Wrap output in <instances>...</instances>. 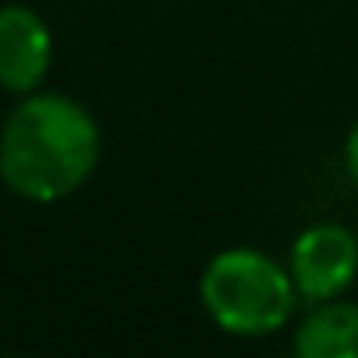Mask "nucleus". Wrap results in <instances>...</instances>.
<instances>
[{
  "label": "nucleus",
  "instance_id": "423d86ee",
  "mask_svg": "<svg viewBox=\"0 0 358 358\" xmlns=\"http://www.w3.org/2000/svg\"><path fill=\"white\" fill-rule=\"evenodd\" d=\"M347 173L358 185V124L350 127V135H347Z\"/></svg>",
  "mask_w": 358,
  "mask_h": 358
},
{
  "label": "nucleus",
  "instance_id": "20e7f679",
  "mask_svg": "<svg viewBox=\"0 0 358 358\" xmlns=\"http://www.w3.org/2000/svg\"><path fill=\"white\" fill-rule=\"evenodd\" d=\"M55 39L39 12L24 4H4L0 8V89L8 93H35L47 78Z\"/></svg>",
  "mask_w": 358,
  "mask_h": 358
},
{
  "label": "nucleus",
  "instance_id": "39448f33",
  "mask_svg": "<svg viewBox=\"0 0 358 358\" xmlns=\"http://www.w3.org/2000/svg\"><path fill=\"white\" fill-rule=\"evenodd\" d=\"M293 350L301 358H358V304L320 301L296 327Z\"/></svg>",
  "mask_w": 358,
  "mask_h": 358
},
{
  "label": "nucleus",
  "instance_id": "7ed1b4c3",
  "mask_svg": "<svg viewBox=\"0 0 358 358\" xmlns=\"http://www.w3.org/2000/svg\"><path fill=\"white\" fill-rule=\"evenodd\" d=\"M289 278L301 301L320 304L343 296L358 278V239L343 224H312L289 250Z\"/></svg>",
  "mask_w": 358,
  "mask_h": 358
},
{
  "label": "nucleus",
  "instance_id": "f03ea898",
  "mask_svg": "<svg viewBox=\"0 0 358 358\" xmlns=\"http://www.w3.org/2000/svg\"><path fill=\"white\" fill-rule=\"evenodd\" d=\"M301 301L289 266L250 247L220 250L201 273V304L212 324L239 339H262L293 320Z\"/></svg>",
  "mask_w": 358,
  "mask_h": 358
},
{
  "label": "nucleus",
  "instance_id": "f257e3e1",
  "mask_svg": "<svg viewBox=\"0 0 358 358\" xmlns=\"http://www.w3.org/2000/svg\"><path fill=\"white\" fill-rule=\"evenodd\" d=\"M101 158L93 112L62 93H27L0 131V178L24 201L50 204L78 193Z\"/></svg>",
  "mask_w": 358,
  "mask_h": 358
}]
</instances>
